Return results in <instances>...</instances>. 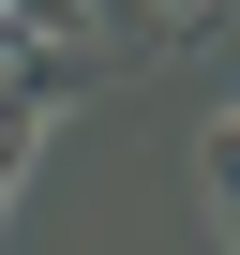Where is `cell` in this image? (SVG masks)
I'll use <instances>...</instances> for the list:
<instances>
[{"mask_svg":"<svg viewBox=\"0 0 240 255\" xmlns=\"http://www.w3.org/2000/svg\"><path fill=\"white\" fill-rule=\"evenodd\" d=\"M165 15H210V0H150V30H165Z\"/></svg>","mask_w":240,"mask_h":255,"instance_id":"3","label":"cell"},{"mask_svg":"<svg viewBox=\"0 0 240 255\" xmlns=\"http://www.w3.org/2000/svg\"><path fill=\"white\" fill-rule=\"evenodd\" d=\"M0 45H90V0H0Z\"/></svg>","mask_w":240,"mask_h":255,"instance_id":"1","label":"cell"},{"mask_svg":"<svg viewBox=\"0 0 240 255\" xmlns=\"http://www.w3.org/2000/svg\"><path fill=\"white\" fill-rule=\"evenodd\" d=\"M210 195L240 210V120H225V135H210Z\"/></svg>","mask_w":240,"mask_h":255,"instance_id":"2","label":"cell"}]
</instances>
